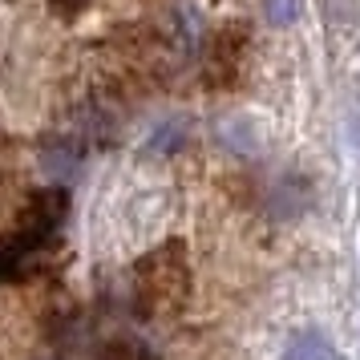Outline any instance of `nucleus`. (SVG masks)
Returning <instances> with one entry per match:
<instances>
[{"instance_id":"nucleus-6","label":"nucleus","mask_w":360,"mask_h":360,"mask_svg":"<svg viewBox=\"0 0 360 360\" xmlns=\"http://www.w3.org/2000/svg\"><path fill=\"white\" fill-rule=\"evenodd\" d=\"M85 4H89V0H53V8H57L61 17H77Z\"/></svg>"},{"instance_id":"nucleus-4","label":"nucleus","mask_w":360,"mask_h":360,"mask_svg":"<svg viewBox=\"0 0 360 360\" xmlns=\"http://www.w3.org/2000/svg\"><path fill=\"white\" fill-rule=\"evenodd\" d=\"M101 360H154V352H150L146 344H138V340H114L105 352H101Z\"/></svg>"},{"instance_id":"nucleus-5","label":"nucleus","mask_w":360,"mask_h":360,"mask_svg":"<svg viewBox=\"0 0 360 360\" xmlns=\"http://www.w3.org/2000/svg\"><path fill=\"white\" fill-rule=\"evenodd\" d=\"M295 13H300V0H267V20L271 25H292L295 20Z\"/></svg>"},{"instance_id":"nucleus-1","label":"nucleus","mask_w":360,"mask_h":360,"mask_svg":"<svg viewBox=\"0 0 360 360\" xmlns=\"http://www.w3.org/2000/svg\"><path fill=\"white\" fill-rule=\"evenodd\" d=\"M179 247H166V251H154L138 263V295L150 311H166L179 308L182 295H186V263L170 259Z\"/></svg>"},{"instance_id":"nucleus-2","label":"nucleus","mask_w":360,"mask_h":360,"mask_svg":"<svg viewBox=\"0 0 360 360\" xmlns=\"http://www.w3.org/2000/svg\"><path fill=\"white\" fill-rule=\"evenodd\" d=\"M53 243L37 239L29 231H13V235H0V283H13V279H25L37 271V263L45 259V251Z\"/></svg>"},{"instance_id":"nucleus-3","label":"nucleus","mask_w":360,"mask_h":360,"mask_svg":"<svg viewBox=\"0 0 360 360\" xmlns=\"http://www.w3.org/2000/svg\"><path fill=\"white\" fill-rule=\"evenodd\" d=\"M288 360H340V356H336V348H332L328 336H320L316 328H304L288 344Z\"/></svg>"}]
</instances>
